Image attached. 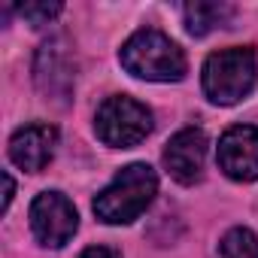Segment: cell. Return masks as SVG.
Masks as SVG:
<instances>
[{"instance_id": "5", "label": "cell", "mask_w": 258, "mask_h": 258, "mask_svg": "<svg viewBox=\"0 0 258 258\" xmlns=\"http://www.w3.org/2000/svg\"><path fill=\"white\" fill-rule=\"evenodd\" d=\"M76 228H79L76 207L61 191H43V195L34 198V204H31V231L43 246H49V249L67 246L73 240Z\"/></svg>"}, {"instance_id": "8", "label": "cell", "mask_w": 258, "mask_h": 258, "mask_svg": "<svg viewBox=\"0 0 258 258\" xmlns=\"http://www.w3.org/2000/svg\"><path fill=\"white\" fill-rule=\"evenodd\" d=\"M204 161H207V134L201 127H182L164 146V167L179 185L201 182Z\"/></svg>"}, {"instance_id": "10", "label": "cell", "mask_w": 258, "mask_h": 258, "mask_svg": "<svg viewBox=\"0 0 258 258\" xmlns=\"http://www.w3.org/2000/svg\"><path fill=\"white\" fill-rule=\"evenodd\" d=\"M237 10L231 4H213V0H195V4L182 7V19H185V31L191 37H207L216 28H228L234 22Z\"/></svg>"}, {"instance_id": "2", "label": "cell", "mask_w": 258, "mask_h": 258, "mask_svg": "<svg viewBox=\"0 0 258 258\" xmlns=\"http://www.w3.org/2000/svg\"><path fill=\"white\" fill-rule=\"evenodd\" d=\"M121 67L146 82H179L188 70L185 52L161 31L143 28L124 40L118 52Z\"/></svg>"}, {"instance_id": "3", "label": "cell", "mask_w": 258, "mask_h": 258, "mask_svg": "<svg viewBox=\"0 0 258 258\" xmlns=\"http://www.w3.org/2000/svg\"><path fill=\"white\" fill-rule=\"evenodd\" d=\"M255 82H258V55L252 46L219 49L204 61L201 70L204 94L219 106L240 103L243 97L252 94Z\"/></svg>"}, {"instance_id": "7", "label": "cell", "mask_w": 258, "mask_h": 258, "mask_svg": "<svg viewBox=\"0 0 258 258\" xmlns=\"http://www.w3.org/2000/svg\"><path fill=\"white\" fill-rule=\"evenodd\" d=\"M216 161L222 173L234 182H255L258 179V127L234 124L219 137Z\"/></svg>"}, {"instance_id": "1", "label": "cell", "mask_w": 258, "mask_h": 258, "mask_svg": "<svg viewBox=\"0 0 258 258\" xmlns=\"http://www.w3.org/2000/svg\"><path fill=\"white\" fill-rule=\"evenodd\" d=\"M158 195V176L149 164H127L94 198V216L103 225H131L140 219Z\"/></svg>"}, {"instance_id": "12", "label": "cell", "mask_w": 258, "mask_h": 258, "mask_svg": "<svg viewBox=\"0 0 258 258\" xmlns=\"http://www.w3.org/2000/svg\"><path fill=\"white\" fill-rule=\"evenodd\" d=\"M61 10H64L61 4H22V7H19V16H22L28 25L43 28V25H49Z\"/></svg>"}, {"instance_id": "6", "label": "cell", "mask_w": 258, "mask_h": 258, "mask_svg": "<svg viewBox=\"0 0 258 258\" xmlns=\"http://www.w3.org/2000/svg\"><path fill=\"white\" fill-rule=\"evenodd\" d=\"M73 55L64 43V37H52L37 49L34 58V82L46 100L67 103L73 94Z\"/></svg>"}, {"instance_id": "4", "label": "cell", "mask_w": 258, "mask_h": 258, "mask_svg": "<svg viewBox=\"0 0 258 258\" xmlns=\"http://www.w3.org/2000/svg\"><path fill=\"white\" fill-rule=\"evenodd\" d=\"M94 131L106 146L131 149L152 134V112L134 97H106L94 115Z\"/></svg>"}, {"instance_id": "13", "label": "cell", "mask_w": 258, "mask_h": 258, "mask_svg": "<svg viewBox=\"0 0 258 258\" xmlns=\"http://www.w3.org/2000/svg\"><path fill=\"white\" fill-rule=\"evenodd\" d=\"M79 258H121L115 249H109V246H91V249H85Z\"/></svg>"}, {"instance_id": "14", "label": "cell", "mask_w": 258, "mask_h": 258, "mask_svg": "<svg viewBox=\"0 0 258 258\" xmlns=\"http://www.w3.org/2000/svg\"><path fill=\"white\" fill-rule=\"evenodd\" d=\"M4 182H7V195H4V213L10 210V201H13V195H16V182H13V176L10 173H4Z\"/></svg>"}, {"instance_id": "9", "label": "cell", "mask_w": 258, "mask_h": 258, "mask_svg": "<svg viewBox=\"0 0 258 258\" xmlns=\"http://www.w3.org/2000/svg\"><path fill=\"white\" fill-rule=\"evenodd\" d=\"M55 146H58V131L46 121H34L19 127L10 137V161L25 173H40L55 158Z\"/></svg>"}, {"instance_id": "11", "label": "cell", "mask_w": 258, "mask_h": 258, "mask_svg": "<svg viewBox=\"0 0 258 258\" xmlns=\"http://www.w3.org/2000/svg\"><path fill=\"white\" fill-rule=\"evenodd\" d=\"M219 258H258V234L249 228H231L219 243Z\"/></svg>"}]
</instances>
